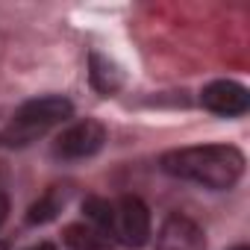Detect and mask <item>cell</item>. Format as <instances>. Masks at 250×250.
<instances>
[{"mask_svg":"<svg viewBox=\"0 0 250 250\" xmlns=\"http://www.w3.org/2000/svg\"><path fill=\"white\" fill-rule=\"evenodd\" d=\"M62 203H65V197H59L56 188H50L44 197H39V200L30 206V212H27V224L36 227V224H47V221H53L56 212L62 209Z\"/></svg>","mask_w":250,"mask_h":250,"instance_id":"obj_10","label":"cell"},{"mask_svg":"<svg viewBox=\"0 0 250 250\" xmlns=\"http://www.w3.org/2000/svg\"><path fill=\"white\" fill-rule=\"evenodd\" d=\"M6 215H9V197H6V191H3V188H0V227H3Z\"/></svg>","mask_w":250,"mask_h":250,"instance_id":"obj_11","label":"cell"},{"mask_svg":"<svg viewBox=\"0 0 250 250\" xmlns=\"http://www.w3.org/2000/svg\"><path fill=\"white\" fill-rule=\"evenodd\" d=\"M232 250H247V247H244V244H238V247H232Z\"/></svg>","mask_w":250,"mask_h":250,"instance_id":"obj_13","label":"cell"},{"mask_svg":"<svg viewBox=\"0 0 250 250\" xmlns=\"http://www.w3.org/2000/svg\"><path fill=\"white\" fill-rule=\"evenodd\" d=\"M88 77H91V85H94L100 94H115V91L121 88V83H124L118 65L109 62V59L100 56V53H91V56H88Z\"/></svg>","mask_w":250,"mask_h":250,"instance_id":"obj_7","label":"cell"},{"mask_svg":"<svg viewBox=\"0 0 250 250\" xmlns=\"http://www.w3.org/2000/svg\"><path fill=\"white\" fill-rule=\"evenodd\" d=\"M103 145H106V127H103L100 121H94V118H85V121H77V124H71V127H65L56 136L53 156L56 159H65V162L88 159Z\"/></svg>","mask_w":250,"mask_h":250,"instance_id":"obj_4","label":"cell"},{"mask_svg":"<svg viewBox=\"0 0 250 250\" xmlns=\"http://www.w3.org/2000/svg\"><path fill=\"white\" fill-rule=\"evenodd\" d=\"M71 115H74V103L68 97L47 94V97L27 100L24 106H18V112L9 118L6 127L0 130V147L6 150L30 147L33 142L47 136L53 127H62Z\"/></svg>","mask_w":250,"mask_h":250,"instance_id":"obj_2","label":"cell"},{"mask_svg":"<svg viewBox=\"0 0 250 250\" xmlns=\"http://www.w3.org/2000/svg\"><path fill=\"white\" fill-rule=\"evenodd\" d=\"M83 218H85V224H91L94 229H100V232L112 241V235H109V229H112V200L85 197V203H83Z\"/></svg>","mask_w":250,"mask_h":250,"instance_id":"obj_9","label":"cell"},{"mask_svg":"<svg viewBox=\"0 0 250 250\" xmlns=\"http://www.w3.org/2000/svg\"><path fill=\"white\" fill-rule=\"evenodd\" d=\"M27 250H56L50 241H39V244H33V247H27Z\"/></svg>","mask_w":250,"mask_h":250,"instance_id":"obj_12","label":"cell"},{"mask_svg":"<svg viewBox=\"0 0 250 250\" xmlns=\"http://www.w3.org/2000/svg\"><path fill=\"white\" fill-rule=\"evenodd\" d=\"M112 241L124 247H145L150 241V209L142 197L136 194H124L112 203Z\"/></svg>","mask_w":250,"mask_h":250,"instance_id":"obj_3","label":"cell"},{"mask_svg":"<svg viewBox=\"0 0 250 250\" xmlns=\"http://www.w3.org/2000/svg\"><path fill=\"white\" fill-rule=\"evenodd\" d=\"M159 165L177 180L197 183L212 191H227L244 174V153L232 145H197L168 150Z\"/></svg>","mask_w":250,"mask_h":250,"instance_id":"obj_1","label":"cell"},{"mask_svg":"<svg viewBox=\"0 0 250 250\" xmlns=\"http://www.w3.org/2000/svg\"><path fill=\"white\" fill-rule=\"evenodd\" d=\"M0 250H6V244H3V241H0Z\"/></svg>","mask_w":250,"mask_h":250,"instance_id":"obj_14","label":"cell"},{"mask_svg":"<svg viewBox=\"0 0 250 250\" xmlns=\"http://www.w3.org/2000/svg\"><path fill=\"white\" fill-rule=\"evenodd\" d=\"M65 244L71 247V250H109V238L100 232V229H94L91 224H71L68 229H65Z\"/></svg>","mask_w":250,"mask_h":250,"instance_id":"obj_8","label":"cell"},{"mask_svg":"<svg viewBox=\"0 0 250 250\" xmlns=\"http://www.w3.org/2000/svg\"><path fill=\"white\" fill-rule=\"evenodd\" d=\"M200 106L209 109L212 115H224V118H238L250 109V94L241 83L235 80H215L209 85H203L200 91Z\"/></svg>","mask_w":250,"mask_h":250,"instance_id":"obj_5","label":"cell"},{"mask_svg":"<svg viewBox=\"0 0 250 250\" xmlns=\"http://www.w3.org/2000/svg\"><path fill=\"white\" fill-rule=\"evenodd\" d=\"M156 250H206V238L194 221L183 215H171L159 232Z\"/></svg>","mask_w":250,"mask_h":250,"instance_id":"obj_6","label":"cell"}]
</instances>
